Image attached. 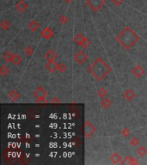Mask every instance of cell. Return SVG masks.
Listing matches in <instances>:
<instances>
[{
  "label": "cell",
  "instance_id": "obj_1",
  "mask_svg": "<svg viewBox=\"0 0 147 165\" xmlns=\"http://www.w3.org/2000/svg\"><path fill=\"white\" fill-rule=\"evenodd\" d=\"M110 66L102 58H97L88 68L89 73L97 81H103L111 72Z\"/></svg>",
  "mask_w": 147,
  "mask_h": 165
},
{
  "label": "cell",
  "instance_id": "obj_2",
  "mask_svg": "<svg viewBox=\"0 0 147 165\" xmlns=\"http://www.w3.org/2000/svg\"><path fill=\"white\" fill-rule=\"evenodd\" d=\"M116 40L125 49L129 50L139 40V36L133 29L126 27L116 36Z\"/></svg>",
  "mask_w": 147,
  "mask_h": 165
},
{
  "label": "cell",
  "instance_id": "obj_12",
  "mask_svg": "<svg viewBox=\"0 0 147 165\" xmlns=\"http://www.w3.org/2000/svg\"><path fill=\"white\" fill-rule=\"evenodd\" d=\"M123 97L127 100V101H132L136 97V93L133 90H126L124 94Z\"/></svg>",
  "mask_w": 147,
  "mask_h": 165
},
{
  "label": "cell",
  "instance_id": "obj_22",
  "mask_svg": "<svg viewBox=\"0 0 147 165\" xmlns=\"http://www.w3.org/2000/svg\"><path fill=\"white\" fill-rule=\"evenodd\" d=\"M111 101L109 98H107V97H105V98H103V101H102V102H101V104H102V107H103V108H106V109H108L109 107H110L111 106Z\"/></svg>",
  "mask_w": 147,
  "mask_h": 165
},
{
  "label": "cell",
  "instance_id": "obj_32",
  "mask_svg": "<svg viewBox=\"0 0 147 165\" xmlns=\"http://www.w3.org/2000/svg\"><path fill=\"white\" fill-rule=\"evenodd\" d=\"M60 99L59 98V97H54L53 99L51 101V102L52 103H55V104H57V103H60Z\"/></svg>",
  "mask_w": 147,
  "mask_h": 165
},
{
  "label": "cell",
  "instance_id": "obj_5",
  "mask_svg": "<svg viewBox=\"0 0 147 165\" xmlns=\"http://www.w3.org/2000/svg\"><path fill=\"white\" fill-rule=\"evenodd\" d=\"M34 97L38 101H45L47 97V91L43 87L37 88L36 90L34 93Z\"/></svg>",
  "mask_w": 147,
  "mask_h": 165
},
{
  "label": "cell",
  "instance_id": "obj_8",
  "mask_svg": "<svg viewBox=\"0 0 147 165\" xmlns=\"http://www.w3.org/2000/svg\"><path fill=\"white\" fill-rule=\"evenodd\" d=\"M41 36L44 38V39H46V40H49V39H51L53 36V34H54V32H53V30L51 29V28H49V27H46V28H45L42 31H41Z\"/></svg>",
  "mask_w": 147,
  "mask_h": 165
},
{
  "label": "cell",
  "instance_id": "obj_29",
  "mask_svg": "<svg viewBox=\"0 0 147 165\" xmlns=\"http://www.w3.org/2000/svg\"><path fill=\"white\" fill-rule=\"evenodd\" d=\"M121 134L122 136H124L125 138H127L129 135H130V130L128 128H124L122 131H121Z\"/></svg>",
  "mask_w": 147,
  "mask_h": 165
},
{
  "label": "cell",
  "instance_id": "obj_23",
  "mask_svg": "<svg viewBox=\"0 0 147 165\" xmlns=\"http://www.w3.org/2000/svg\"><path fill=\"white\" fill-rule=\"evenodd\" d=\"M23 61V58L18 55V54H14V57H13V60H12V63L16 66H18L22 63Z\"/></svg>",
  "mask_w": 147,
  "mask_h": 165
},
{
  "label": "cell",
  "instance_id": "obj_13",
  "mask_svg": "<svg viewBox=\"0 0 147 165\" xmlns=\"http://www.w3.org/2000/svg\"><path fill=\"white\" fill-rule=\"evenodd\" d=\"M58 57V53L53 51V50H49L46 53V59L48 60V61H55V60L57 59Z\"/></svg>",
  "mask_w": 147,
  "mask_h": 165
},
{
  "label": "cell",
  "instance_id": "obj_14",
  "mask_svg": "<svg viewBox=\"0 0 147 165\" xmlns=\"http://www.w3.org/2000/svg\"><path fill=\"white\" fill-rule=\"evenodd\" d=\"M110 160L112 161V163H113V164H120V162H121L122 158H121L120 155L118 152H116V151H115V152H113V153L111 155Z\"/></svg>",
  "mask_w": 147,
  "mask_h": 165
},
{
  "label": "cell",
  "instance_id": "obj_25",
  "mask_svg": "<svg viewBox=\"0 0 147 165\" xmlns=\"http://www.w3.org/2000/svg\"><path fill=\"white\" fill-rule=\"evenodd\" d=\"M59 22L61 24H66L69 22V18L66 16V15H61L59 18Z\"/></svg>",
  "mask_w": 147,
  "mask_h": 165
},
{
  "label": "cell",
  "instance_id": "obj_26",
  "mask_svg": "<svg viewBox=\"0 0 147 165\" xmlns=\"http://www.w3.org/2000/svg\"><path fill=\"white\" fill-rule=\"evenodd\" d=\"M66 64L64 63H58V71L60 72V73H64L66 71Z\"/></svg>",
  "mask_w": 147,
  "mask_h": 165
},
{
  "label": "cell",
  "instance_id": "obj_16",
  "mask_svg": "<svg viewBox=\"0 0 147 165\" xmlns=\"http://www.w3.org/2000/svg\"><path fill=\"white\" fill-rule=\"evenodd\" d=\"M28 28L32 32H36L37 30L40 29V23L37 21H36V20H33V21L29 22V23L28 24Z\"/></svg>",
  "mask_w": 147,
  "mask_h": 165
},
{
  "label": "cell",
  "instance_id": "obj_7",
  "mask_svg": "<svg viewBox=\"0 0 147 165\" xmlns=\"http://www.w3.org/2000/svg\"><path fill=\"white\" fill-rule=\"evenodd\" d=\"M132 73H133L136 77L139 78V77H142L145 75L146 71H145V69H144L142 66H136L135 67L133 68V70H132Z\"/></svg>",
  "mask_w": 147,
  "mask_h": 165
},
{
  "label": "cell",
  "instance_id": "obj_9",
  "mask_svg": "<svg viewBox=\"0 0 147 165\" xmlns=\"http://www.w3.org/2000/svg\"><path fill=\"white\" fill-rule=\"evenodd\" d=\"M139 164V162L138 161L137 158L132 157H129V156L126 157L120 162V164Z\"/></svg>",
  "mask_w": 147,
  "mask_h": 165
},
{
  "label": "cell",
  "instance_id": "obj_28",
  "mask_svg": "<svg viewBox=\"0 0 147 165\" xmlns=\"http://www.w3.org/2000/svg\"><path fill=\"white\" fill-rule=\"evenodd\" d=\"M24 53H25V54L28 55V56H32L33 53H34V49H33L32 47H27L25 48V50H24Z\"/></svg>",
  "mask_w": 147,
  "mask_h": 165
},
{
  "label": "cell",
  "instance_id": "obj_4",
  "mask_svg": "<svg viewBox=\"0 0 147 165\" xmlns=\"http://www.w3.org/2000/svg\"><path fill=\"white\" fill-rule=\"evenodd\" d=\"M84 137L86 138H90L95 132H96V127L90 121H85L84 122Z\"/></svg>",
  "mask_w": 147,
  "mask_h": 165
},
{
  "label": "cell",
  "instance_id": "obj_19",
  "mask_svg": "<svg viewBox=\"0 0 147 165\" xmlns=\"http://www.w3.org/2000/svg\"><path fill=\"white\" fill-rule=\"evenodd\" d=\"M13 57H14V54L11 53L10 52H6V53H3V60L7 63H10V62L12 63Z\"/></svg>",
  "mask_w": 147,
  "mask_h": 165
},
{
  "label": "cell",
  "instance_id": "obj_3",
  "mask_svg": "<svg viewBox=\"0 0 147 165\" xmlns=\"http://www.w3.org/2000/svg\"><path fill=\"white\" fill-rule=\"evenodd\" d=\"M105 3V0H87L86 5L94 12H98L104 6Z\"/></svg>",
  "mask_w": 147,
  "mask_h": 165
},
{
  "label": "cell",
  "instance_id": "obj_10",
  "mask_svg": "<svg viewBox=\"0 0 147 165\" xmlns=\"http://www.w3.org/2000/svg\"><path fill=\"white\" fill-rule=\"evenodd\" d=\"M16 9L19 11V12H24L28 8H29V5L28 3L23 1V0H21V1H18L16 3Z\"/></svg>",
  "mask_w": 147,
  "mask_h": 165
},
{
  "label": "cell",
  "instance_id": "obj_11",
  "mask_svg": "<svg viewBox=\"0 0 147 165\" xmlns=\"http://www.w3.org/2000/svg\"><path fill=\"white\" fill-rule=\"evenodd\" d=\"M87 37L85 35H83V34H77L75 37H74V41L80 47H82L83 45V43L85 42Z\"/></svg>",
  "mask_w": 147,
  "mask_h": 165
},
{
  "label": "cell",
  "instance_id": "obj_33",
  "mask_svg": "<svg viewBox=\"0 0 147 165\" xmlns=\"http://www.w3.org/2000/svg\"><path fill=\"white\" fill-rule=\"evenodd\" d=\"M66 2L67 3H72L73 2V0H66Z\"/></svg>",
  "mask_w": 147,
  "mask_h": 165
},
{
  "label": "cell",
  "instance_id": "obj_20",
  "mask_svg": "<svg viewBox=\"0 0 147 165\" xmlns=\"http://www.w3.org/2000/svg\"><path fill=\"white\" fill-rule=\"evenodd\" d=\"M10 68L8 67V66H2L0 67V74H1V76H3V77H6L7 75H9V73H10Z\"/></svg>",
  "mask_w": 147,
  "mask_h": 165
},
{
  "label": "cell",
  "instance_id": "obj_21",
  "mask_svg": "<svg viewBox=\"0 0 147 165\" xmlns=\"http://www.w3.org/2000/svg\"><path fill=\"white\" fill-rule=\"evenodd\" d=\"M137 153H138V155L140 156V157H145L147 154V149L145 146L140 145V146L138 148V150H137Z\"/></svg>",
  "mask_w": 147,
  "mask_h": 165
},
{
  "label": "cell",
  "instance_id": "obj_15",
  "mask_svg": "<svg viewBox=\"0 0 147 165\" xmlns=\"http://www.w3.org/2000/svg\"><path fill=\"white\" fill-rule=\"evenodd\" d=\"M46 67L50 72L54 73L56 71H58V63H55V61H48V64Z\"/></svg>",
  "mask_w": 147,
  "mask_h": 165
},
{
  "label": "cell",
  "instance_id": "obj_27",
  "mask_svg": "<svg viewBox=\"0 0 147 165\" xmlns=\"http://www.w3.org/2000/svg\"><path fill=\"white\" fill-rule=\"evenodd\" d=\"M129 143H130L131 145L136 147V146H138V145L139 144L140 141H139V139L138 138H131V140H130Z\"/></svg>",
  "mask_w": 147,
  "mask_h": 165
},
{
  "label": "cell",
  "instance_id": "obj_18",
  "mask_svg": "<svg viewBox=\"0 0 147 165\" xmlns=\"http://www.w3.org/2000/svg\"><path fill=\"white\" fill-rule=\"evenodd\" d=\"M0 27L3 30H9L10 28V22L7 19H4L0 23Z\"/></svg>",
  "mask_w": 147,
  "mask_h": 165
},
{
  "label": "cell",
  "instance_id": "obj_17",
  "mask_svg": "<svg viewBox=\"0 0 147 165\" xmlns=\"http://www.w3.org/2000/svg\"><path fill=\"white\" fill-rule=\"evenodd\" d=\"M8 97H9V98L10 100H12V101H17V100L19 99L20 97H21V95H20V93L17 91V90H11L9 94H8Z\"/></svg>",
  "mask_w": 147,
  "mask_h": 165
},
{
  "label": "cell",
  "instance_id": "obj_6",
  "mask_svg": "<svg viewBox=\"0 0 147 165\" xmlns=\"http://www.w3.org/2000/svg\"><path fill=\"white\" fill-rule=\"evenodd\" d=\"M88 60V55L85 52H83V50L78 51L75 55H74V60L77 63V64H84Z\"/></svg>",
  "mask_w": 147,
  "mask_h": 165
},
{
  "label": "cell",
  "instance_id": "obj_30",
  "mask_svg": "<svg viewBox=\"0 0 147 165\" xmlns=\"http://www.w3.org/2000/svg\"><path fill=\"white\" fill-rule=\"evenodd\" d=\"M124 0H112V3L115 5V6H120L123 3Z\"/></svg>",
  "mask_w": 147,
  "mask_h": 165
},
{
  "label": "cell",
  "instance_id": "obj_31",
  "mask_svg": "<svg viewBox=\"0 0 147 165\" xmlns=\"http://www.w3.org/2000/svg\"><path fill=\"white\" fill-rule=\"evenodd\" d=\"M90 43H91V42H90V40L87 38V39H86V40H85V42H84V43H83V45L82 46V47H83V48H87V47H90Z\"/></svg>",
  "mask_w": 147,
  "mask_h": 165
},
{
  "label": "cell",
  "instance_id": "obj_24",
  "mask_svg": "<svg viewBox=\"0 0 147 165\" xmlns=\"http://www.w3.org/2000/svg\"><path fill=\"white\" fill-rule=\"evenodd\" d=\"M108 93H109V91L105 89V88H102V89H100V90L98 91V96L101 97V98H105L106 97H107V95H108Z\"/></svg>",
  "mask_w": 147,
  "mask_h": 165
}]
</instances>
